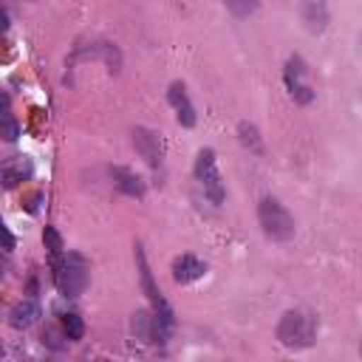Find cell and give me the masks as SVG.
<instances>
[{
    "label": "cell",
    "mask_w": 362,
    "mask_h": 362,
    "mask_svg": "<svg viewBox=\"0 0 362 362\" xmlns=\"http://www.w3.org/2000/svg\"><path fill=\"white\" fill-rule=\"evenodd\" d=\"M28 175H31L28 156H11V158H6V164H3V181H6V187H17Z\"/></svg>",
    "instance_id": "10"
},
{
    "label": "cell",
    "mask_w": 362,
    "mask_h": 362,
    "mask_svg": "<svg viewBox=\"0 0 362 362\" xmlns=\"http://www.w3.org/2000/svg\"><path fill=\"white\" fill-rule=\"evenodd\" d=\"M359 354H362V342H359Z\"/></svg>",
    "instance_id": "20"
},
{
    "label": "cell",
    "mask_w": 362,
    "mask_h": 362,
    "mask_svg": "<svg viewBox=\"0 0 362 362\" xmlns=\"http://www.w3.org/2000/svg\"><path fill=\"white\" fill-rule=\"evenodd\" d=\"M3 133H6V139L8 141H14L17 136H20V127H17V122H14V116L6 110V116H3Z\"/></svg>",
    "instance_id": "18"
},
{
    "label": "cell",
    "mask_w": 362,
    "mask_h": 362,
    "mask_svg": "<svg viewBox=\"0 0 362 362\" xmlns=\"http://www.w3.org/2000/svg\"><path fill=\"white\" fill-rule=\"evenodd\" d=\"M42 240H45V246H48L51 257L62 255V238L57 235V229H54V226H45V232H42Z\"/></svg>",
    "instance_id": "15"
},
{
    "label": "cell",
    "mask_w": 362,
    "mask_h": 362,
    "mask_svg": "<svg viewBox=\"0 0 362 362\" xmlns=\"http://www.w3.org/2000/svg\"><path fill=\"white\" fill-rule=\"evenodd\" d=\"M240 141L246 144V147H252L255 153H260V139H257V130L252 127V124H240Z\"/></svg>",
    "instance_id": "17"
},
{
    "label": "cell",
    "mask_w": 362,
    "mask_h": 362,
    "mask_svg": "<svg viewBox=\"0 0 362 362\" xmlns=\"http://www.w3.org/2000/svg\"><path fill=\"white\" fill-rule=\"evenodd\" d=\"M42 342H45L48 348H54V351H62L71 339H68V334H65L62 325H59V331H57V328H45V331H42Z\"/></svg>",
    "instance_id": "14"
},
{
    "label": "cell",
    "mask_w": 362,
    "mask_h": 362,
    "mask_svg": "<svg viewBox=\"0 0 362 362\" xmlns=\"http://www.w3.org/2000/svg\"><path fill=\"white\" fill-rule=\"evenodd\" d=\"M133 144H136V150L141 153V158H144L150 167H158V164H161L164 147H161L158 133H153V130H147V127H136V130H133Z\"/></svg>",
    "instance_id": "6"
},
{
    "label": "cell",
    "mask_w": 362,
    "mask_h": 362,
    "mask_svg": "<svg viewBox=\"0 0 362 362\" xmlns=\"http://www.w3.org/2000/svg\"><path fill=\"white\" fill-rule=\"evenodd\" d=\"M51 260H54V283H57L59 294H65V297L82 294L88 286V272H90L88 260L76 252H62Z\"/></svg>",
    "instance_id": "2"
},
{
    "label": "cell",
    "mask_w": 362,
    "mask_h": 362,
    "mask_svg": "<svg viewBox=\"0 0 362 362\" xmlns=\"http://www.w3.org/2000/svg\"><path fill=\"white\" fill-rule=\"evenodd\" d=\"M59 325H62V331L68 334V339H71V342H76V339H82V334H85V325H82V320H79V314H74V311H68V314H62V317H59Z\"/></svg>",
    "instance_id": "13"
},
{
    "label": "cell",
    "mask_w": 362,
    "mask_h": 362,
    "mask_svg": "<svg viewBox=\"0 0 362 362\" xmlns=\"http://www.w3.org/2000/svg\"><path fill=\"white\" fill-rule=\"evenodd\" d=\"M317 328H320V322H317V317L311 311L291 308L277 322V339H280V345H286L291 351H303V348L314 345Z\"/></svg>",
    "instance_id": "1"
},
{
    "label": "cell",
    "mask_w": 362,
    "mask_h": 362,
    "mask_svg": "<svg viewBox=\"0 0 362 362\" xmlns=\"http://www.w3.org/2000/svg\"><path fill=\"white\" fill-rule=\"evenodd\" d=\"M167 99H170V105L175 107L178 124L192 127V124H195V107H192V102H189V96H187V90H184V85H181V82H173V85H170Z\"/></svg>",
    "instance_id": "8"
},
{
    "label": "cell",
    "mask_w": 362,
    "mask_h": 362,
    "mask_svg": "<svg viewBox=\"0 0 362 362\" xmlns=\"http://www.w3.org/2000/svg\"><path fill=\"white\" fill-rule=\"evenodd\" d=\"M113 181H116V187H119L122 192H127V195H136V198H141V195H144L141 181H139V178H136L130 170L116 167V170H113Z\"/></svg>",
    "instance_id": "12"
},
{
    "label": "cell",
    "mask_w": 362,
    "mask_h": 362,
    "mask_svg": "<svg viewBox=\"0 0 362 362\" xmlns=\"http://www.w3.org/2000/svg\"><path fill=\"white\" fill-rule=\"evenodd\" d=\"M204 274H206V263L198 260L195 255H181V257L173 260V280L181 283V286L184 283H192V280H198Z\"/></svg>",
    "instance_id": "9"
},
{
    "label": "cell",
    "mask_w": 362,
    "mask_h": 362,
    "mask_svg": "<svg viewBox=\"0 0 362 362\" xmlns=\"http://www.w3.org/2000/svg\"><path fill=\"white\" fill-rule=\"evenodd\" d=\"M300 17H303V23H305V28L311 34H322L328 28V6H325V0H303Z\"/></svg>",
    "instance_id": "7"
},
{
    "label": "cell",
    "mask_w": 362,
    "mask_h": 362,
    "mask_svg": "<svg viewBox=\"0 0 362 362\" xmlns=\"http://www.w3.org/2000/svg\"><path fill=\"white\" fill-rule=\"evenodd\" d=\"M257 221H260L266 238H272V240H277V243H286V240L294 238V218H291L288 209H286L277 198H272V195L260 198V204H257Z\"/></svg>",
    "instance_id": "3"
},
{
    "label": "cell",
    "mask_w": 362,
    "mask_h": 362,
    "mask_svg": "<svg viewBox=\"0 0 362 362\" xmlns=\"http://www.w3.org/2000/svg\"><path fill=\"white\" fill-rule=\"evenodd\" d=\"M11 246H14V238H11V232L6 229V252H11Z\"/></svg>",
    "instance_id": "19"
},
{
    "label": "cell",
    "mask_w": 362,
    "mask_h": 362,
    "mask_svg": "<svg viewBox=\"0 0 362 362\" xmlns=\"http://www.w3.org/2000/svg\"><path fill=\"white\" fill-rule=\"evenodd\" d=\"M37 317H40V305H37V300L25 297V300H20V303L11 308L8 322H11L14 328H28V325L37 322Z\"/></svg>",
    "instance_id": "11"
},
{
    "label": "cell",
    "mask_w": 362,
    "mask_h": 362,
    "mask_svg": "<svg viewBox=\"0 0 362 362\" xmlns=\"http://www.w3.org/2000/svg\"><path fill=\"white\" fill-rule=\"evenodd\" d=\"M195 178L204 187V192H206V198L212 204H221L223 201V181H221V173L215 167V153L209 147L201 150L198 158H195Z\"/></svg>",
    "instance_id": "4"
},
{
    "label": "cell",
    "mask_w": 362,
    "mask_h": 362,
    "mask_svg": "<svg viewBox=\"0 0 362 362\" xmlns=\"http://www.w3.org/2000/svg\"><path fill=\"white\" fill-rule=\"evenodd\" d=\"M283 82H286V88H288V93H291L294 102H300V105H311V102H314V90H311V85L305 82V62H303L300 57H291V59L286 62Z\"/></svg>",
    "instance_id": "5"
},
{
    "label": "cell",
    "mask_w": 362,
    "mask_h": 362,
    "mask_svg": "<svg viewBox=\"0 0 362 362\" xmlns=\"http://www.w3.org/2000/svg\"><path fill=\"white\" fill-rule=\"evenodd\" d=\"M257 3H260V0H226L229 11L238 14V17H249V14L257 8Z\"/></svg>",
    "instance_id": "16"
}]
</instances>
